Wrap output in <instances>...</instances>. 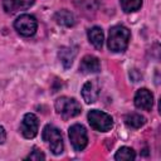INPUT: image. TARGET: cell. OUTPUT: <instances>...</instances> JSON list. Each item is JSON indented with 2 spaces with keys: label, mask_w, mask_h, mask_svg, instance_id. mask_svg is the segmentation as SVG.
I'll list each match as a JSON object with an SVG mask.
<instances>
[{
  "label": "cell",
  "mask_w": 161,
  "mask_h": 161,
  "mask_svg": "<svg viewBox=\"0 0 161 161\" xmlns=\"http://www.w3.org/2000/svg\"><path fill=\"white\" fill-rule=\"evenodd\" d=\"M75 54H77V50H75V48H72V47H62L59 49L58 57L64 68H69L72 65Z\"/></svg>",
  "instance_id": "7c38bea8"
},
{
  "label": "cell",
  "mask_w": 161,
  "mask_h": 161,
  "mask_svg": "<svg viewBox=\"0 0 161 161\" xmlns=\"http://www.w3.org/2000/svg\"><path fill=\"white\" fill-rule=\"evenodd\" d=\"M39 130V119L34 113H25L20 123V132L25 138H34Z\"/></svg>",
  "instance_id": "52a82bcc"
},
{
  "label": "cell",
  "mask_w": 161,
  "mask_h": 161,
  "mask_svg": "<svg viewBox=\"0 0 161 161\" xmlns=\"http://www.w3.org/2000/svg\"><path fill=\"white\" fill-rule=\"evenodd\" d=\"M135 158H136V152L131 147H127V146L121 147L114 155V160L117 161H132Z\"/></svg>",
  "instance_id": "2e32d148"
},
{
  "label": "cell",
  "mask_w": 161,
  "mask_h": 161,
  "mask_svg": "<svg viewBox=\"0 0 161 161\" xmlns=\"http://www.w3.org/2000/svg\"><path fill=\"white\" fill-rule=\"evenodd\" d=\"M125 123H126L130 128L137 130V128L142 127V126L146 123V119H145V117L141 116L140 113H128V114H126V117H125Z\"/></svg>",
  "instance_id": "9a60e30c"
},
{
  "label": "cell",
  "mask_w": 161,
  "mask_h": 161,
  "mask_svg": "<svg viewBox=\"0 0 161 161\" xmlns=\"http://www.w3.org/2000/svg\"><path fill=\"white\" fill-rule=\"evenodd\" d=\"M6 140V132H5V128L3 126H0V145L4 143Z\"/></svg>",
  "instance_id": "d6986e66"
},
{
  "label": "cell",
  "mask_w": 161,
  "mask_h": 161,
  "mask_svg": "<svg viewBox=\"0 0 161 161\" xmlns=\"http://www.w3.org/2000/svg\"><path fill=\"white\" fill-rule=\"evenodd\" d=\"M54 19H55V21L59 25H63V26H67V28L73 26L74 23H75V19H74L73 13H70L69 10H65V9L57 11L55 15H54Z\"/></svg>",
  "instance_id": "5bb4252c"
},
{
  "label": "cell",
  "mask_w": 161,
  "mask_h": 161,
  "mask_svg": "<svg viewBox=\"0 0 161 161\" xmlns=\"http://www.w3.org/2000/svg\"><path fill=\"white\" fill-rule=\"evenodd\" d=\"M88 122L92 128L99 132H107L113 127V118L111 114L99 111V109H91L88 112Z\"/></svg>",
  "instance_id": "277c9868"
},
{
  "label": "cell",
  "mask_w": 161,
  "mask_h": 161,
  "mask_svg": "<svg viewBox=\"0 0 161 161\" xmlns=\"http://www.w3.org/2000/svg\"><path fill=\"white\" fill-rule=\"evenodd\" d=\"M79 70L82 73H98L101 70V62L94 55H86L80 60Z\"/></svg>",
  "instance_id": "30bf717a"
},
{
  "label": "cell",
  "mask_w": 161,
  "mask_h": 161,
  "mask_svg": "<svg viewBox=\"0 0 161 161\" xmlns=\"http://www.w3.org/2000/svg\"><path fill=\"white\" fill-rule=\"evenodd\" d=\"M133 102L138 109L150 111L153 106V96L147 88H140L135 94Z\"/></svg>",
  "instance_id": "9c48e42d"
},
{
  "label": "cell",
  "mask_w": 161,
  "mask_h": 161,
  "mask_svg": "<svg viewBox=\"0 0 161 161\" xmlns=\"http://www.w3.org/2000/svg\"><path fill=\"white\" fill-rule=\"evenodd\" d=\"M68 136L73 148L77 152H80L86 148L88 143V136H87V130L83 125H79V123L72 125L68 130Z\"/></svg>",
  "instance_id": "5b68a950"
},
{
  "label": "cell",
  "mask_w": 161,
  "mask_h": 161,
  "mask_svg": "<svg viewBox=\"0 0 161 161\" xmlns=\"http://www.w3.org/2000/svg\"><path fill=\"white\" fill-rule=\"evenodd\" d=\"M101 93V84L98 79H92L84 83L82 87V97L86 101V103H94Z\"/></svg>",
  "instance_id": "ba28073f"
},
{
  "label": "cell",
  "mask_w": 161,
  "mask_h": 161,
  "mask_svg": "<svg viewBox=\"0 0 161 161\" xmlns=\"http://www.w3.org/2000/svg\"><path fill=\"white\" fill-rule=\"evenodd\" d=\"M121 6L125 13H133L142 6V0H121Z\"/></svg>",
  "instance_id": "e0dca14e"
},
{
  "label": "cell",
  "mask_w": 161,
  "mask_h": 161,
  "mask_svg": "<svg viewBox=\"0 0 161 161\" xmlns=\"http://www.w3.org/2000/svg\"><path fill=\"white\" fill-rule=\"evenodd\" d=\"M45 156L42 151H39L36 147H34V150L29 153V156L25 157V160H33V161H39V160H44Z\"/></svg>",
  "instance_id": "ac0fdd59"
},
{
  "label": "cell",
  "mask_w": 161,
  "mask_h": 161,
  "mask_svg": "<svg viewBox=\"0 0 161 161\" xmlns=\"http://www.w3.org/2000/svg\"><path fill=\"white\" fill-rule=\"evenodd\" d=\"M14 28L20 35L31 36L35 34L38 29V21L35 16L29 15V14H23L14 21Z\"/></svg>",
  "instance_id": "8992f818"
},
{
  "label": "cell",
  "mask_w": 161,
  "mask_h": 161,
  "mask_svg": "<svg viewBox=\"0 0 161 161\" xmlns=\"http://www.w3.org/2000/svg\"><path fill=\"white\" fill-rule=\"evenodd\" d=\"M131 38L130 30L123 25H114L109 29L107 45L108 49L113 53L125 52L128 47V42Z\"/></svg>",
  "instance_id": "6da1fadb"
},
{
  "label": "cell",
  "mask_w": 161,
  "mask_h": 161,
  "mask_svg": "<svg viewBox=\"0 0 161 161\" xmlns=\"http://www.w3.org/2000/svg\"><path fill=\"white\" fill-rule=\"evenodd\" d=\"M42 138L43 141L48 145V147L50 148V151L54 155H60L63 152L64 145H63V137H62V132L53 125H47L43 128L42 132Z\"/></svg>",
  "instance_id": "3957f363"
},
{
  "label": "cell",
  "mask_w": 161,
  "mask_h": 161,
  "mask_svg": "<svg viewBox=\"0 0 161 161\" xmlns=\"http://www.w3.org/2000/svg\"><path fill=\"white\" fill-rule=\"evenodd\" d=\"M35 0H4L3 6L8 14H14L18 10H26L33 6Z\"/></svg>",
  "instance_id": "8fae6325"
},
{
  "label": "cell",
  "mask_w": 161,
  "mask_h": 161,
  "mask_svg": "<svg viewBox=\"0 0 161 161\" xmlns=\"http://www.w3.org/2000/svg\"><path fill=\"white\" fill-rule=\"evenodd\" d=\"M88 40L89 43L96 48V49H101L103 45V40H104V34L103 30L99 26H93L88 30Z\"/></svg>",
  "instance_id": "4fadbf2b"
},
{
  "label": "cell",
  "mask_w": 161,
  "mask_h": 161,
  "mask_svg": "<svg viewBox=\"0 0 161 161\" xmlns=\"http://www.w3.org/2000/svg\"><path fill=\"white\" fill-rule=\"evenodd\" d=\"M54 107H55L57 113L60 114L64 119L77 117L82 112V107H80L79 102L75 98H70V97H65V96L57 98Z\"/></svg>",
  "instance_id": "7a4b0ae2"
}]
</instances>
